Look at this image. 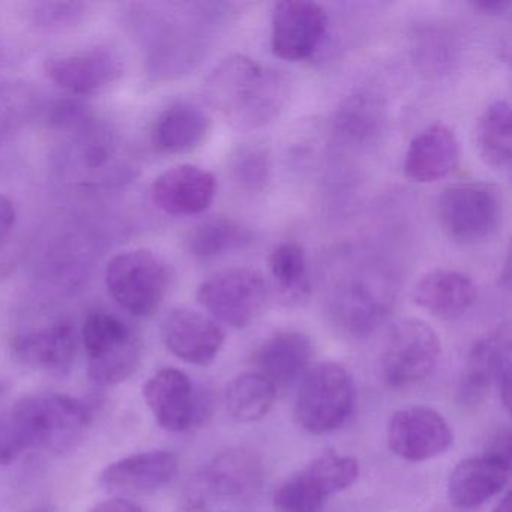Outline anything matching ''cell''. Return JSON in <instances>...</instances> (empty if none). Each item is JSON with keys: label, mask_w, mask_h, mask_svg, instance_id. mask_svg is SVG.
Segmentation results:
<instances>
[{"label": "cell", "mask_w": 512, "mask_h": 512, "mask_svg": "<svg viewBox=\"0 0 512 512\" xmlns=\"http://www.w3.org/2000/svg\"><path fill=\"white\" fill-rule=\"evenodd\" d=\"M143 398L157 424L170 433H182L199 425L208 403L190 377L178 368H161L143 385Z\"/></svg>", "instance_id": "cell-14"}, {"label": "cell", "mask_w": 512, "mask_h": 512, "mask_svg": "<svg viewBox=\"0 0 512 512\" xmlns=\"http://www.w3.org/2000/svg\"><path fill=\"white\" fill-rule=\"evenodd\" d=\"M359 463L349 455L323 452L304 469L278 485L274 493L277 512H322L329 497L358 481Z\"/></svg>", "instance_id": "cell-10"}, {"label": "cell", "mask_w": 512, "mask_h": 512, "mask_svg": "<svg viewBox=\"0 0 512 512\" xmlns=\"http://www.w3.org/2000/svg\"><path fill=\"white\" fill-rule=\"evenodd\" d=\"M16 224V208L8 197L0 196V245L7 241Z\"/></svg>", "instance_id": "cell-34"}, {"label": "cell", "mask_w": 512, "mask_h": 512, "mask_svg": "<svg viewBox=\"0 0 512 512\" xmlns=\"http://www.w3.org/2000/svg\"><path fill=\"white\" fill-rule=\"evenodd\" d=\"M161 334L170 353L199 367L212 364L226 340L223 329L215 320L190 308H178L167 314Z\"/></svg>", "instance_id": "cell-19"}, {"label": "cell", "mask_w": 512, "mask_h": 512, "mask_svg": "<svg viewBox=\"0 0 512 512\" xmlns=\"http://www.w3.org/2000/svg\"><path fill=\"white\" fill-rule=\"evenodd\" d=\"M470 7L476 13L484 14V16L499 17L509 10L511 2H506V0H478V2H470Z\"/></svg>", "instance_id": "cell-36"}, {"label": "cell", "mask_w": 512, "mask_h": 512, "mask_svg": "<svg viewBox=\"0 0 512 512\" xmlns=\"http://www.w3.org/2000/svg\"><path fill=\"white\" fill-rule=\"evenodd\" d=\"M88 5L82 2H41L34 7V23L46 31L71 28L85 16Z\"/></svg>", "instance_id": "cell-33"}, {"label": "cell", "mask_w": 512, "mask_h": 512, "mask_svg": "<svg viewBox=\"0 0 512 512\" xmlns=\"http://www.w3.org/2000/svg\"><path fill=\"white\" fill-rule=\"evenodd\" d=\"M476 148L482 160L494 169H505L511 164L512 118L508 101H493L479 116Z\"/></svg>", "instance_id": "cell-31"}, {"label": "cell", "mask_w": 512, "mask_h": 512, "mask_svg": "<svg viewBox=\"0 0 512 512\" xmlns=\"http://www.w3.org/2000/svg\"><path fill=\"white\" fill-rule=\"evenodd\" d=\"M388 106L385 98L374 89H358L347 95L335 110L332 128L338 140L365 148L379 140L385 131Z\"/></svg>", "instance_id": "cell-25"}, {"label": "cell", "mask_w": 512, "mask_h": 512, "mask_svg": "<svg viewBox=\"0 0 512 512\" xmlns=\"http://www.w3.org/2000/svg\"><path fill=\"white\" fill-rule=\"evenodd\" d=\"M314 358L313 341L299 331H281L266 338L254 352L257 373L275 388H289L304 379Z\"/></svg>", "instance_id": "cell-23"}, {"label": "cell", "mask_w": 512, "mask_h": 512, "mask_svg": "<svg viewBox=\"0 0 512 512\" xmlns=\"http://www.w3.org/2000/svg\"><path fill=\"white\" fill-rule=\"evenodd\" d=\"M397 301L394 278L374 265L356 266L338 280L329 298V316L344 334L364 338L376 332Z\"/></svg>", "instance_id": "cell-4"}, {"label": "cell", "mask_w": 512, "mask_h": 512, "mask_svg": "<svg viewBox=\"0 0 512 512\" xmlns=\"http://www.w3.org/2000/svg\"><path fill=\"white\" fill-rule=\"evenodd\" d=\"M413 301L431 316L454 320L475 305L478 290L472 278L451 269L428 272L416 283Z\"/></svg>", "instance_id": "cell-26"}, {"label": "cell", "mask_w": 512, "mask_h": 512, "mask_svg": "<svg viewBox=\"0 0 512 512\" xmlns=\"http://www.w3.org/2000/svg\"><path fill=\"white\" fill-rule=\"evenodd\" d=\"M269 272L281 301L290 307H299L310 298L307 254L296 242L278 244L269 254Z\"/></svg>", "instance_id": "cell-28"}, {"label": "cell", "mask_w": 512, "mask_h": 512, "mask_svg": "<svg viewBox=\"0 0 512 512\" xmlns=\"http://www.w3.org/2000/svg\"><path fill=\"white\" fill-rule=\"evenodd\" d=\"M5 392V383L0 380V395L4 394Z\"/></svg>", "instance_id": "cell-39"}, {"label": "cell", "mask_w": 512, "mask_h": 512, "mask_svg": "<svg viewBox=\"0 0 512 512\" xmlns=\"http://www.w3.org/2000/svg\"><path fill=\"white\" fill-rule=\"evenodd\" d=\"M503 196L487 182H463L446 187L437 200V218L443 233L461 245H479L499 232Z\"/></svg>", "instance_id": "cell-5"}, {"label": "cell", "mask_w": 512, "mask_h": 512, "mask_svg": "<svg viewBox=\"0 0 512 512\" xmlns=\"http://www.w3.org/2000/svg\"><path fill=\"white\" fill-rule=\"evenodd\" d=\"M328 31L322 5L307 0H286L275 5L271 49L277 58L301 62L316 55Z\"/></svg>", "instance_id": "cell-16"}, {"label": "cell", "mask_w": 512, "mask_h": 512, "mask_svg": "<svg viewBox=\"0 0 512 512\" xmlns=\"http://www.w3.org/2000/svg\"><path fill=\"white\" fill-rule=\"evenodd\" d=\"M277 392L278 389L257 371L238 374L224 392L227 412L242 424L262 421L274 407Z\"/></svg>", "instance_id": "cell-29"}, {"label": "cell", "mask_w": 512, "mask_h": 512, "mask_svg": "<svg viewBox=\"0 0 512 512\" xmlns=\"http://www.w3.org/2000/svg\"><path fill=\"white\" fill-rule=\"evenodd\" d=\"M253 242V233L244 224L227 217L209 218L188 235V250L199 260H212L244 250Z\"/></svg>", "instance_id": "cell-30"}, {"label": "cell", "mask_w": 512, "mask_h": 512, "mask_svg": "<svg viewBox=\"0 0 512 512\" xmlns=\"http://www.w3.org/2000/svg\"><path fill=\"white\" fill-rule=\"evenodd\" d=\"M211 127V119L197 104L179 101L160 113L151 139L164 154H187L202 145Z\"/></svg>", "instance_id": "cell-27"}, {"label": "cell", "mask_w": 512, "mask_h": 512, "mask_svg": "<svg viewBox=\"0 0 512 512\" xmlns=\"http://www.w3.org/2000/svg\"><path fill=\"white\" fill-rule=\"evenodd\" d=\"M172 280V269L166 260L149 250L118 254L106 269L110 295L136 317L152 316L161 307Z\"/></svg>", "instance_id": "cell-8"}, {"label": "cell", "mask_w": 512, "mask_h": 512, "mask_svg": "<svg viewBox=\"0 0 512 512\" xmlns=\"http://www.w3.org/2000/svg\"><path fill=\"white\" fill-rule=\"evenodd\" d=\"M191 10L164 16L163 25H154L151 62L157 74L190 71L205 55L212 28L218 20L214 5H191Z\"/></svg>", "instance_id": "cell-9"}, {"label": "cell", "mask_w": 512, "mask_h": 512, "mask_svg": "<svg viewBox=\"0 0 512 512\" xmlns=\"http://www.w3.org/2000/svg\"><path fill=\"white\" fill-rule=\"evenodd\" d=\"M355 401V382L349 370L337 362H322L311 367L301 380L296 419L308 433H332L349 421Z\"/></svg>", "instance_id": "cell-7"}, {"label": "cell", "mask_w": 512, "mask_h": 512, "mask_svg": "<svg viewBox=\"0 0 512 512\" xmlns=\"http://www.w3.org/2000/svg\"><path fill=\"white\" fill-rule=\"evenodd\" d=\"M491 512H511V494L506 493Z\"/></svg>", "instance_id": "cell-37"}, {"label": "cell", "mask_w": 512, "mask_h": 512, "mask_svg": "<svg viewBox=\"0 0 512 512\" xmlns=\"http://www.w3.org/2000/svg\"><path fill=\"white\" fill-rule=\"evenodd\" d=\"M89 512H146L142 506L137 503L131 502L122 497H115V499L104 500L98 503L94 508L89 509Z\"/></svg>", "instance_id": "cell-35"}, {"label": "cell", "mask_w": 512, "mask_h": 512, "mask_svg": "<svg viewBox=\"0 0 512 512\" xmlns=\"http://www.w3.org/2000/svg\"><path fill=\"white\" fill-rule=\"evenodd\" d=\"M460 158V146L451 128L433 124L419 131L406 152L404 172L418 184L440 181L454 172Z\"/></svg>", "instance_id": "cell-24"}, {"label": "cell", "mask_w": 512, "mask_h": 512, "mask_svg": "<svg viewBox=\"0 0 512 512\" xmlns=\"http://www.w3.org/2000/svg\"><path fill=\"white\" fill-rule=\"evenodd\" d=\"M499 389L506 410L511 407V331L508 325L494 329L473 344L461 379L458 397L464 406H476Z\"/></svg>", "instance_id": "cell-13"}, {"label": "cell", "mask_w": 512, "mask_h": 512, "mask_svg": "<svg viewBox=\"0 0 512 512\" xmlns=\"http://www.w3.org/2000/svg\"><path fill=\"white\" fill-rule=\"evenodd\" d=\"M79 337L70 322H56L16 335L11 340L14 358L40 373L65 377L73 370Z\"/></svg>", "instance_id": "cell-17"}, {"label": "cell", "mask_w": 512, "mask_h": 512, "mask_svg": "<svg viewBox=\"0 0 512 512\" xmlns=\"http://www.w3.org/2000/svg\"><path fill=\"white\" fill-rule=\"evenodd\" d=\"M92 412L83 401L58 392L23 397L0 416V466L29 451L65 454L85 439Z\"/></svg>", "instance_id": "cell-1"}, {"label": "cell", "mask_w": 512, "mask_h": 512, "mask_svg": "<svg viewBox=\"0 0 512 512\" xmlns=\"http://www.w3.org/2000/svg\"><path fill=\"white\" fill-rule=\"evenodd\" d=\"M386 440L397 457L422 463L445 454L454 434L442 413L433 407L409 406L391 416Z\"/></svg>", "instance_id": "cell-15"}, {"label": "cell", "mask_w": 512, "mask_h": 512, "mask_svg": "<svg viewBox=\"0 0 512 512\" xmlns=\"http://www.w3.org/2000/svg\"><path fill=\"white\" fill-rule=\"evenodd\" d=\"M178 470L179 460L173 452L154 449L113 461L100 473L98 482L109 493L140 496L169 485Z\"/></svg>", "instance_id": "cell-18"}, {"label": "cell", "mask_w": 512, "mask_h": 512, "mask_svg": "<svg viewBox=\"0 0 512 512\" xmlns=\"http://www.w3.org/2000/svg\"><path fill=\"white\" fill-rule=\"evenodd\" d=\"M265 485L262 458L250 449H229L215 455L188 482L187 512H254Z\"/></svg>", "instance_id": "cell-3"}, {"label": "cell", "mask_w": 512, "mask_h": 512, "mask_svg": "<svg viewBox=\"0 0 512 512\" xmlns=\"http://www.w3.org/2000/svg\"><path fill=\"white\" fill-rule=\"evenodd\" d=\"M88 374L98 386H116L130 379L142 362V341L127 322L109 311H92L82 329Z\"/></svg>", "instance_id": "cell-6"}, {"label": "cell", "mask_w": 512, "mask_h": 512, "mask_svg": "<svg viewBox=\"0 0 512 512\" xmlns=\"http://www.w3.org/2000/svg\"><path fill=\"white\" fill-rule=\"evenodd\" d=\"M230 173L239 187L250 193H259L271 182V155L263 146H239L230 157Z\"/></svg>", "instance_id": "cell-32"}, {"label": "cell", "mask_w": 512, "mask_h": 512, "mask_svg": "<svg viewBox=\"0 0 512 512\" xmlns=\"http://www.w3.org/2000/svg\"><path fill=\"white\" fill-rule=\"evenodd\" d=\"M205 92L230 127L254 131L283 113L290 98V82L280 71L248 56L233 55L212 71Z\"/></svg>", "instance_id": "cell-2"}, {"label": "cell", "mask_w": 512, "mask_h": 512, "mask_svg": "<svg viewBox=\"0 0 512 512\" xmlns=\"http://www.w3.org/2000/svg\"><path fill=\"white\" fill-rule=\"evenodd\" d=\"M217 194V179L208 170L182 164L158 176L152 184L155 206L170 215H197L205 212Z\"/></svg>", "instance_id": "cell-22"}, {"label": "cell", "mask_w": 512, "mask_h": 512, "mask_svg": "<svg viewBox=\"0 0 512 512\" xmlns=\"http://www.w3.org/2000/svg\"><path fill=\"white\" fill-rule=\"evenodd\" d=\"M440 353L442 344L428 323L401 320L389 332L383 349V379L395 389L416 385L433 373Z\"/></svg>", "instance_id": "cell-12"}, {"label": "cell", "mask_w": 512, "mask_h": 512, "mask_svg": "<svg viewBox=\"0 0 512 512\" xmlns=\"http://www.w3.org/2000/svg\"><path fill=\"white\" fill-rule=\"evenodd\" d=\"M511 460L485 451L460 461L448 479V499L458 509H475L499 496L509 482Z\"/></svg>", "instance_id": "cell-21"}, {"label": "cell", "mask_w": 512, "mask_h": 512, "mask_svg": "<svg viewBox=\"0 0 512 512\" xmlns=\"http://www.w3.org/2000/svg\"><path fill=\"white\" fill-rule=\"evenodd\" d=\"M268 299L265 278L248 268L217 272L197 290L199 304L215 319L236 329L250 326L265 310Z\"/></svg>", "instance_id": "cell-11"}, {"label": "cell", "mask_w": 512, "mask_h": 512, "mask_svg": "<svg viewBox=\"0 0 512 512\" xmlns=\"http://www.w3.org/2000/svg\"><path fill=\"white\" fill-rule=\"evenodd\" d=\"M46 76L65 91L91 95L115 83L122 74V61L112 49L95 47L71 55L53 56L44 65Z\"/></svg>", "instance_id": "cell-20"}, {"label": "cell", "mask_w": 512, "mask_h": 512, "mask_svg": "<svg viewBox=\"0 0 512 512\" xmlns=\"http://www.w3.org/2000/svg\"><path fill=\"white\" fill-rule=\"evenodd\" d=\"M28 512H56L55 509L50 508V506H41V508L32 509V511Z\"/></svg>", "instance_id": "cell-38"}]
</instances>
